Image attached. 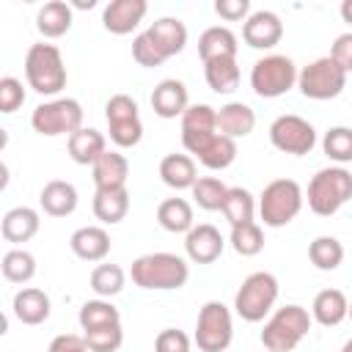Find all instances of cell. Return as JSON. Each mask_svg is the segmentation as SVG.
Instances as JSON below:
<instances>
[{"mask_svg": "<svg viewBox=\"0 0 352 352\" xmlns=\"http://www.w3.org/2000/svg\"><path fill=\"white\" fill-rule=\"evenodd\" d=\"M187 44V28L182 19L176 16H162L157 22H151L140 36H135L132 41V58L146 66V69H154L160 66L162 60L179 55Z\"/></svg>", "mask_w": 352, "mask_h": 352, "instance_id": "1", "label": "cell"}, {"mask_svg": "<svg viewBox=\"0 0 352 352\" xmlns=\"http://www.w3.org/2000/svg\"><path fill=\"white\" fill-rule=\"evenodd\" d=\"M190 278V267L176 253H146L132 261V280L140 289H182Z\"/></svg>", "mask_w": 352, "mask_h": 352, "instance_id": "2", "label": "cell"}, {"mask_svg": "<svg viewBox=\"0 0 352 352\" xmlns=\"http://www.w3.org/2000/svg\"><path fill=\"white\" fill-rule=\"evenodd\" d=\"M28 85L41 96H55L66 88V66L55 44H30L25 55Z\"/></svg>", "mask_w": 352, "mask_h": 352, "instance_id": "3", "label": "cell"}, {"mask_svg": "<svg viewBox=\"0 0 352 352\" xmlns=\"http://www.w3.org/2000/svg\"><path fill=\"white\" fill-rule=\"evenodd\" d=\"M349 198H352V173L341 165L322 168L308 182V206L319 217L336 214Z\"/></svg>", "mask_w": 352, "mask_h": 352, "instance_id": "4", "label": "cell"}, {"mask_svg": "<svg viewBox=\"0 0 352 352\" xmlns=\"http://www.w3.org/2000/svg\"><path fill=\"white\" fill-rule=\"evenodd\" d=\"M311 330V314L302 305L278 308L261 330V344L270 352H292Z\"/></svg>", "mask_w": 352, "mask_h": 352, "instance_id": "5", "label": "cell"}, {"mask_svg": "<svg viewBox=\"0 0 352 352\" xmlns=\"http://www.w3.org/2000/svg\"><path fill=\"white\" fill-rule=\"evenodd\" d=\"M302 209V190L294 179H275L261 190L258 198V214L264 226L280 228L292 223Z\"/></svg>", "mask_w": 352, "mask_h": 352, "instance_id": "6", "label": "cell"}, {"mask_svg": "<svg viewBox=\"0 0 352 352\" xmlns=\"http://www.w3.org/2000/svg\"><path fill=\"white\" fill-rule=\"evenodd\" d=\"M278 300V278L272 272H250L234 294V311L245 322H261Z\"/></svg>", "mask_w": 352, "mask_h": 352, "instance_id": "7", "label": "cell"}, {"mask_svg": "<svg viewBox=\"0 0 352 352\" xmlns=\"http://www.w3.org/2000/svg\"><path fill=\"white\" fill-rule=\"evenodd\" d=\"M297 66L286 55H264L253 63L250 69V88L261 99H275L283 96L286 91L294 88L297 82Z\"/></svg>", "mask_w": 352, "mask_h": 352, "instance_id": "8", "label": "cell"}, {"mask_svg": "<svg viewBox=\"0 0 352 352\" xmlns=\"http://www.w3.org/2000/svg\"><path fill=\"white\" fill-rule=\"evenodd\" d=\"M30 124L38 135L55 138V135H74L77 129H82V107L77 99L72 96H60L52 102H41L33 116Z\"/></svg>", "mask_w": 352, "mask_h": 352, "instance_id": "9", "label": "cell"}, {"mask_svg": "<svg viewBox=\"0 0 352 352\" xmlns=\"http://www.w3.org/2000/svg\"><path fill=\"white\" fill-rule=\"evenodd\" d=\"M346 85V72L327 55V58H316L308 66H302V72L297 74V88L302 91V96L308 99H336Z\"/></svg>", "mask_w": 352, "mask_h": 352, "instance_id": "10", "label": "cell"}, {"mask_svg": "<svg viewBox=\"0 0 352 352\" xmlns=\"http://www.w3.org/2000/svg\"><path fill=\"white\" fill-rule=\"evenodd\" d=\"M104 118H107V132L110 140L121 148H132L143 138V121L138 113V102L126 94H116L104 104Z\"/></svg>", "mask_w": 352, "mask_h": 352, "instance_id": "11", "label": "cell"}, {"mask_svg": "<svg viewBox=\"0 0 352 352\" xmlns=\"http://www.w3.org/2000/svg\"><path fill=\"white\" fill-rule=\"evenodd\" d=\"M234 338V322H231V311L217 302V300H209L201 314H198V322H195V344L201 352H223L228 349Z\"/></svg>", "mask_w": 352, "mask_h": 352, "instance_id": "12", "label": "cell"}, {"mask_svg": "<svg viewBox=\"0 0 352 352\" xmlns=\"http://www.w3.org/2000/svg\"><path fill=\"white\" fill-rule=\"evenodd\" d=\"M270 140L278 151L283 154H294V157H302V154H311V148L316 146V129L300 118V116H278L270 126Z\"/></svg>", "mask_w": 352, "mask_h": 352, "instance_id": "13", "label": "cell"}, {"mask_svg": "<svg viewBox=\"0 0 352 352\" xmlns=\"http://www.w3.org/2000/svg\"><path fill=\"white\" fill-rule=\"evenodd\" d=\"M217 110L209 104H190L182 116V143L190 154H201L217 138Z\"/></svg>", "mask_w": 352, "mask_h": 352, "instance_id": "14", "label": "cell"}, {"mask_svg": "<svg viewBox=\"0 0 352 352\" xmlns=\"http://www.w3.org/2000/svg\"><path fill=\"white\" fill-rule=\"evenodd\" d=\"M280 36H283V22L272 11H253L242 25V38L253 50H270L280 41Z\"/></svg>", "mask_w": 352, "mask_h": 352, "instance_id": "15", "label": "cell"}, {"mask_svg": "<svg viewBox=\"0 0 352 352\" xmlns=\"http://www.w3.org/2000/svg\"><path fill=\"white\" fill-rule=\"evenodd\" d=\"M146 11H148L146 0H110L102 11V25L116 36H126L140 25Z\"/></svg>", "mask_w": 352, "mask_h": 352, "instance_id": "16", "label": "cell"}, {"mask_svg": "<svg viewBox=\"0 0 352 352\" xmlns=\"http://www.w3.org/2000/svg\"><path fill=\"white\" fill-rule=\"evenodd\" d=\"M223 248H226L223 234L209 223L192 226L184 236V250H187L190 261H195V264H212L214 258H220Z\"/></svg>", "mask_w": 352, "mask_h": 352, "instance_id": "17", "label": "cell"}, {"mask_svg": "<svg viewBox=\"0 0 352 352\" xmlns=\"http://www.w3.org/2000/svg\"><path fill=\"white\" fill-rule=\"evenodd\" d=\"M151 107H154V113L160 116V118H176V116H184L187 113V88H184V82L182 80H173V77H168V80H162L157 88H154V94H151Z\"/></svg>", "mask_w": 352, "mask_h": 352, "instance_id": "18", "label": "cell"}, {"mask_svg": "<svg viewBox=\"0 0 352 352\" xmlns=\"http://www.w3.org/2000/svg\"><path fill=\"white\" fill-rule=\"evenodd\" d=\"M72 250L82 261H102L110 253V234L99 226H82L69 239Z\"/></svg>", "mask_w": 352, "mask_h": 352, "instance_id": "19", "label": "cell"}, {"mask_svg": "<svg viewBox=\"0 0 352 352\" xmlns=\"http://www.w3.org/2000/svg\"><path fill=\"white\" fill-rule=\"evenodd\" d=\"M253 126H256V113L245 102H228L217 110V132L231 140L250 135Z\"/></svg>", "mask_w": 352, "mask_h": 352, "instance_id": "20", "label": "cell"}, {"mask_svg": "<svg viewBox=\"0 0 352 352\" xmlns=\"http://www.w3.org/2000/svg\"><path fill=\"white\" fill-rule=\"evenodd\" d=\"M38 204L47 214L52 217H66L77 209V187L72 182H63V179H55V182H47L41 195H38Z\"/></svg>", "mask_w": 352, "mask_h": 352, "instance_id": "21", "label": "cell"}, {"mask_svg": "<svg viewBox=\"0 0 352 352\" xmlns=\"http://www.w3.org/2000/svg\"><path fill=\"white\" fill-rule=\"evenodd\" d=\"M311 314L319 324L324 327H336L346 319L349 314V300L341 289H322L316 297H314V305H311Z\"/></svg>", "mask_w": 352, "mask_h": 352, "instance_id": "22", "label": "cell"}, {"mask_svg": "<svg viewBox=\"0 0 352 352\" xmlns=\"http://www.w3.org/2000/svg\"><path fill=\"white\" fill-rule=\"evenodd\" d=\"M104 151H107V146H104V135L99 129L82 126L74 135H69V157L77 165H94Z\"/></svg>", "mask_w": 352, "mask_h": 352, "instance_id": "23", "label": "cell"}, {"mask_svg": "<svg viewBox=\"0 0 352 352\" xmlns=\"http://www.w3.org/2000/svg\"><path fill=\"white\" fill-rule=\"evenodd\" d=\"M91 168H94V184H96V190H104V187H126L129 162H126L124 154L104 151Z\"/></svg>", "mask_w": 352, "mask_h": 352, "instance_id": "24", "label": "cell"}, {"mask_svg": "<svg viewBox=\"0 0 352 352\" xmlns=\"http://www.w3.org/2000/svg\"><path fill=\"white\" fill-rule=\"evenodd\" d=\"M129 212V192L126 187H104L94 192V214L102 223H121Z\"/></svg>", "mask_w": 352, "mask_h": 352, "instance_id": "25", "label": "cell"}, {"mask_svg": "<svg viewBox=\"0 0 352 352\" xmlns=\"http://www.w3.org/2000/svg\"><path fill=\"white\" fill-rule=\"evenodd\" d=\"M38 212L30 209V206H14L3 214V223H0V231L8 242H28L30 236H36L38 231Z\"/></svg>", "mask_w": 352, "mask_h": 352, "instance_id": "26", "label": "cell"}, {"mask_svg": "<svg viewBox=\"0 0 352 352\" xmlns=\"http://www.w3.org/2000/svg\"><path fill=\"white\" fill-rule=\"evenodd\" d=\"M14 316L22 324H41L50 316V297L41 289H22L14 294Z\"/></svg>", "mask_w": 352, "mask_h": 352, "instance_id": "27", "label": "cell"}, {"mask_svg": "<svg viewBox=\"0 0 352 352\" xmlns=\"http://www.w3.org/2000/svg\"><path fill=\"white\" fill-rule=\"evenodd\" d=\"M198 55L201 60H217V58H236V36L228 28H206L198 38Z\"/></svg>", "mask_w": 352, "mask_h": 352, "instance_id": "28", "label": "cell"}, {"mask_svg": "<svg viewBox=\"0 0 352 352\" xmlns=\"http://www.w3.org/2000/svg\"><path fill=\"white\" fill-rule=\"evenodd\" d=\"M36 28L44 38H58L72 28V6L63 0H50L36 14Z\"/></svg>", "mask_w": 352, "mask_h": 352, "instance_id": "29", "label": "cell"}, {"mask_svg": "<svg viewBox=\"0 0 352 352\" xmlns=\"http://www.w3.org/2000/svg\"><path fill=\"white\" fill-rule=\"evenodd\" d=\"M160 176H162V182L168 184V187H173V190H192V184L198 182V176H195V162L187 157V154H168V157H162V162H160Z\"/></svg>", "mask_w": 352, "mask_h": 352, "instance_id": "30", "label": "cell"}, {"mask_svg": "<svg viewBox=\"0 0 352 352\" xmlns=\"http://www.w3.org/2000/svg\"><path fill=\"white\" fill-rule=\"evenodd\" d=\"M157 220L170 234H187L195 226L192 223V206L184 198H165L157 209Z\"/></svg>", "mask_w": 352, "mask_h": 352, "instance_id": "31", "label": "cell"}, {"mask_svg": "<svg viewBox=\"0 0 352 352\" xmlns=\"http://www.w3.org/2000/svg\"><path fill=\"white\" fill-rule=\"evenodd\" d=\"M204 74L206 82L214 94H231L239 85V66L236 58H217V60H206L204 63Z\"/></svg>", "mask_w": 352, "mask_h": 352, "instance_id": "32", "label": "cell"}, {"mask_svg": "<svg viewBox=\"0 0 352 352\" xmlns=\"http://www.w3.org/2000/svg\"><path fill=\"white\" fill-rule=\"evenodd\" d=\"M223 214L231 223V228L242 226V223H253V214H256L253 195L245 187H228V195H226V204H223Z\"/></svg>", "mask_w": 352, "mask_h": 352, "instance_id": "33", "label": "cell"}, {"mask_svg": "<svg viewBox=\"0 0 352 352\" xmlns=\"http://www.w3.org/2000/svg\"><path fill=\"white\" fill-rule=\"evenodd\" d=\"M308 258H311V264L316 270L333 272L344 261V245L336 236H316L311 242V248H308Z\"/></svg>", "mask_w": 352, "mask_h": 352, "instance_id": "34", "label": "cell"}, {"mask_svg": "<svg viewBox=\"0 0 352 352\" xmlns=\"http://www.w3.org/2000/svg\"><path fill=\"white\" fill-rule=\"evenodd\" d=\"M80 327L85 330H96V327H107V324H121V314L113 302L107 300H88L80 308Z\"/></svg>", "mask_w": 352, "mask_h": 352, "instance_id": "35", "label": "cell"}, {"mask_svg": "<svg viewBox=\"0 0 352 352\" xmlns=\"http://www.w3.org/2000/svg\"><path fill=\"white\" fill-rule=\"evenodd\" d=\"M226 195H228V187L217 179V176H201L195 184H192V198L201 209L206 212H223V204H226Z\"/></svg>", "mask_w": 352, "mask_h": 352, "instance_id": "36", "label": "cell"}, {"mask_svg": "<svg viewBox=\"0 0 352 352\" xmlns=\"http://www.w3.org/2000/svg\"><path fill=\"white\" fill-rule=\"evenodd\" d=\"M201 165H206L209 170H223L228 168L234 160H236V140L226 138V135H217L201 154H198Z\"/></svg>", "mask_w": 352, "mask_h": 352, "instance_id": "37", "label": "cell"}, {"mask_svg": "<svg viewBox=\"0 0 352 352\" xmlns=\"http://www.w3.org/2000/svg\"><path fill=\"white\" fill-rule=\"evenodd\" d=\"M3 278L11 280V283H28L33 275H36V258L28 253V250H8L3 256Z\"/></svg>", "mask_w": 352, "mask_h": 352, "instance_id": "38", "label": "cell"}, {"mask_svg": "<svg viewBox=\"0 0 352 352\" xmlns=\"http://www.w3.org/2000/svg\"><path fill=\"white\" fill-rule=\"evenodd\" d=\"M91 289L99 297H113L124 289V270L118 264H99L91 272Z\"/></svg>", "mask_w": 352, "mask_h": 352, "instance_id": "39", "label": "cell"}, {"mask_svg": "<svg viewBox=\"0 0 352 352\" xmlns=\"http://www.w3.org/2000/svg\"><path fill=\"white\" fill-rule=\"evenodd\" d=\"M322 148L330 160L336 162H352V129L349 126H333L324 132V140H322Z\"/></svg>", "mask_w": 352, "mask_h": 352, "instance_id": "40", "label": "cell"}, {"mask_svg": "<svg viewBox=\"0 0 352 352\" xmlns=\"http://www.w3.org/2000/svg\"><path fill=\"white\" fill-rule=\"evenodd\" d=\"M231 248L239 256H256L264 248V234L256 223H242L231 228Z\"/></svg>", "mask_w": 352, "mask_h": 352, "instance_id": "41", "label": "cell"}, {"mask_svg": "<svg viewBox=\"0 0 352 352\" xmlns=\"http://www.w3.org/2000/svg\"><path fill=\"white\" fill-rule=\"evenodd\" d=\"M82 338L91 352H116L124 344V330H121V324H107V327L85 330Z\"/></svg>", "mask_w": 352, "mask_h": 352, "instance_id": "42", "label": "cell"}, {"mask_svg": "<svg viewBox=\"0 0 352 352\" xmlns=\"http://www.w3.org/2000/svg\"><path fill=\"white\" fill-rule=\"evenodd\" d=\"M25 102V88L16 77H3L0 80V113H14Z\"/></svg>", "mask_w": 352, "mask_h": 352, "instance_id": "43", "label": "cell"}, {"mask_svg": "<svg viewBox=\"0 0 352 352\" xmlns=\"http://www.w3.org/2000/svg\"><path fill=\"white\" fill-rule=\"evenodd\" d=\"M154 352H190V338L176 327H165L154 338Z\"/></svg>", "mask_w": 352, "mask_h": 352, "instance_id": "44", "label": "cell"}, {"mask_svg": "<svg viewBox=\"0 0 352 352\" xmlns=\"http://www.w3.org/2000/svg\"><path fill=\"white\" fill-rule=\"evenodd\" d=\"M330 58L349 74L352 72V33H341L336 41H333V50H330Z\"/></svg>", "mask_w": 352, "mask_h": 352, "instance_id": "45", "label": "cell"}, {"mask_svg": "<svg viewBox=\"0 0 352 352\" xmlns=\"http://www.w3.org/2000/svg\"><path fill=\"white\" fill-rule=\"evenodd\" d=\"M47 352H91L85 338L82 336H74V333H63V336H55L50 341V349Z\"/></svg>", "mask_w": 352, "mask_h": 352, "instance_id": "46", "label": "cell"}, {"mask_svg": "<svg viewBox=\"0 0 352 352\" xmlns=\"http://www.w3.org/2000/svg\"><path fill=\"white\" fill-rule=\"evenodd\" d=\"M214 11L228 19V22H236V19H245L248 11H250V3L248 0H217L214 3Z\"/></svg>", "mask_w": 352, "mask_h": 352, "instance_id": "47", "label": "cell"}, {"mask_svg": "<svg viewBox=\"0 0 352 352\" xmlns=\"http://www.w3.org/2000/svg\"><path fill=\"white\" fill-rule=\"evenodd\" d=\"M341 16H344V22L352 25V0H344L341 3Z\"/></svg>", "mask_w": 352, "mask_h": 352, "instance_id": "48", "label": "cell"}, {"mask_svg": "<svg viewBox=\"0 0 352 352\" xmlns=\"http://www.w3.org/2000/svg\"><path fill=\"white\" fill-rule=\"evenodd\" d=\"M77 6H80V8H91V6H94V0H77Z\"/></svg>", "mask_w": 352, "mask_h": 352, "instance_id": "49", "label": "cell"}, {"mask_svg": "<svg viewBox=\"0 0 352 352\" xmlns=\"http://www.w3.org/2000/svg\"><path fill=\"white\" fill-rule=\"evenodd\" d=\"M341 352H352V338H349V341H346V344L341 346Z\"/></svg>", "mask_w": 352, "mask_h": 352, "instance_id": "50", "label": "cell"}, {"mask_svg": "<svg viewBox=\"0 0 352 352\" xmlns=\"http://www.w3.org/2000/svg\"><path fill=\"white\" fill-rule=\"evenodd\" d=\"M346 316H349V319H352V302H349V314H346Z\"/></svg>", "mask_w": 352, "mask_h": 352, "instance_id": "51", "label": "cell"}]
</instances>
